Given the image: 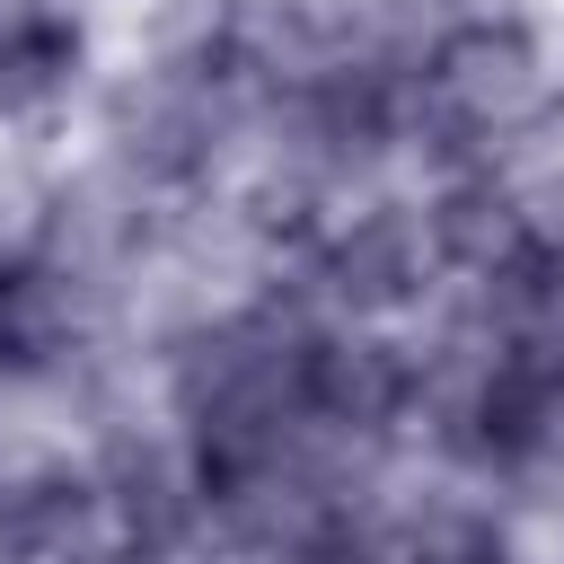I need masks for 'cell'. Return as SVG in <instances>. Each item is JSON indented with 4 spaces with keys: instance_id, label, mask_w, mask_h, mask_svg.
Here are the masks:
<instances>
[{
    "instance_id": "52a82bcc",
    "label": "cell",
    "mask_w": 564,
    "mask_h": 564,
    "mask_svg": "<svg viewBox=\"0 0 564 564\" xmlns=\"http://www.w3.org/2000/svg\"><path fill=\"white\" fill-rule=\"evenodd\" d=\"M79 18L62 0H0V115H35L79 79Z\"/></svg>"
},
{
    "instance_id": "8992f818",
    "label": "cell",
    "mask_w": 564,
    "mask_h": 564,
    "mask_svg": "<svg viewBox=\"0 0 564 564\" xmlns=\"http://www.w3.org/2000/svg\"><path fill=\"white\" fill-rule=\"evenodd\" d=\"M106 546V511H97V476L70 467H35L18 485H0V564H70Z\"/></svg>"
},
{
    "instance_id": "ba28073f",
    "label": "cell",
    "mask_w": 564,
    "mask_h": 564,
    "mask_svg": "<svg viewBox=\"0 0 564 564\" xmlns=\"http://www.w3.org/2000/svg\"><path fill=\"white\" fill-rule=\"evenodd\" d=\"M62 264L35 256V247H0V370H44L62 352Z\"/></svg>"
},
{
    "instance_id": "277c9868",
    "label": "cell",
    "mask_w": 564,
    "mask_h": 564,
    "mask_svg": "<svg viewBox=\"0 0 564 564\" xmlns=\"http://www.w3.org/2000/svg\"><path fill=\"white\" fill-rule=\"evenodd\" d=\"M97 511H106V546L132 555V564H159L194 538L203 520V485L194 467H176L167 449H123L106 476H97Z\"/></svg>"
},
{
    "instance_id": "6da1fadb",
    "label": "cell",
    "mask_w": 564,
    "mask_h": 564,
    "mask_svg": "<svg viewBox=\"0 0 564 564\" xmlns=\"http://www.w3.org/2000/svg\"><path fill=\"white\" fill-rule=\"evenodd\" d=\"M546 115V62L520 18H458L405 70V123L441 150H502Z\"/></svg>"
},
{
    "instance_id": "7a4b0ae2",
    "label": "cell",
    "mask_w": 564,
    "mask_h": 564,
    "mask_svg": "<svg viewBox=\"0 0 564 564\" xmlns=\"http://www.w3.org/2000/svg\"><path fill=\"white\" fill-rule=\"evenodd\" d=\"M414 361L379 335H308L300 352V423L308 432H344V441H379L405 423L414 405Z\"/></svg>"
},
{
    "instance_id": "5b68a950",
    "label": "cell",
    "mask_w": 564,
    "mask_h": 564,
    "mask_svg": "<svg viewBox=\"0 0 564 564\" xmlns=\"http://www.w3.org/2000/svg\"><path fill=\"white\" fill-rule=\"evenodd\" d=\"M212 132H220V97H203L167 70L150 88H123V106H115V141L141 185H194L212 167Z\"/></svg>"
},
{
    "instance_id": "3957f363",
    "label": "cell",
    "mask_w": 564,
    "mask_h": 564,
    "mask_svg": "<svg viewBox=\"0 0 564 564\" xmlns=\"http://www.w3.org/2000/svg\"><path fill=\"white\" fill-rule=\"evenodd\" d=\"M423 273H432V238H423V220L397 212V203L352 212V220L326 229V247H317V282H326V300L352 308V317L405 308V300L423 291Z\"/></svg>"
}]
</instances>
